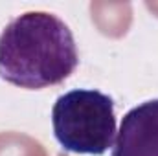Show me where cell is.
Returning a JSON list of instances; mask_svg holds the SVG:
<instances>
[{
    "mask_svg": "<svg viewBox=\"0 0 158 156\" xmlns=\"http://www.w3.org/2000/svg\"><path fill=\"white\" fill-rule=\"evenodd\" d=\"M79 53L72 30L55 15L28 11L0 33V77L9 84L39 90L68 79Z\"/></svg>",
    "mask_w": 158,
    "mask_h": 156,
    "instance_id": "1",
    "label": "cell"
},
{
    "mask_svg": "<svg viewBox=\"0 0 158 156\" xmlns=\"http://www.w3.org/2000/svg\"><path fill=\"white\" fill-rule=\"evenodd\" d=\"M52 125L64 151L101 156L112 147L116 136L114 101L94 88L70 90L53 103Z\"/></svg>",
    "mask_w": 158,
    "mask_h": 156,
    "instance_id": "2",
    "label": "cell"
},
{
    "mask_svg": "<svg viewBox=\"0 0 158 156\" xmlns=\"http://www.w3.org/2000/svg\"><path fill=\"white\" fill-rule=\"evenodd\" d=\"M110 156H158V99L143 101L123 116Z\"/></svg>",
    "mask_w": 158,
    "mask_h": 156,
    "instance_id": "3",
    "label": "cell"
}]
</instances>
